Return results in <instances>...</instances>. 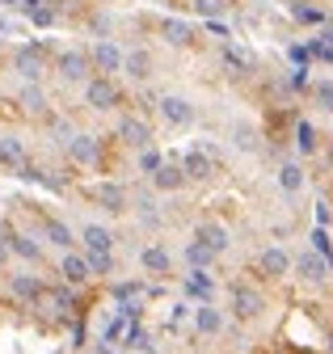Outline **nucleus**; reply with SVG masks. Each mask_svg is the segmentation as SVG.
I'll use <instances>...</instances> for the list:
<instances>
[{
    "mask_svg": "<svg viewBox=\"0 0 333 354\" xmlns=\"http://www.w3.org/2000/svg\"><path fill=\"white\" fill-rule=\"evenodd\" d=\"M85 198L89 203H97L102 211H110V215H122L131 207V194H127V186H118V182H97V186H89L85 190Z\"/></svg>",
    "mask_w": 333,
    "mask_h": 354,
    "instance_id": "f257e3e1",
    "label": "nucleus"
},
{
    "mask_svg": "<svg viewBox=\"0 0 333 354\" xmlns=\"http://www.w3.org/2000/svg\"><path fill=\"white\" fill-rule=\"evenodd\" d=\"M228 304H232V317H236V321H254L262 308H266L262 291H254L249 283H236V287H232V295H228Z\"/></svg>",
    "mask_w": 333,
    "mask_h": 354,
    "instance_id": "f03ea898",
    "label": "nucleus"
},
{
    "mask_svg": "<svg viewBox=\"0 0 333 354\" xmlns=\"http://www.w3.org/2000/svg\"><path fill=\"white\" fill-rule=\"evenodd\" d=\"M291 270H296V257H291L287 249H278V245L262 249V257H258V274L262 279H287Z\"/></svg>",
    "mask_w": 333,
    "mask_h": 354,
    "instance_id": "7ed1b4c3",
    "label": "nucleus"
},
{
    "mask_svg": "<svg viewBox=\"0 0 333 354\" xmlns=\"http://www.w3.org/2000/svg\"><path fill=\"white\" fill-rule=\"evenodd\" d=\"M85 102H89L93 110H114V106H118V84H114L110 76L85 80Z\"/></svg>",
    "mask_w": 333,
    "mask_h": 354,
    "instance_id": "20e7f679",
    "label": "nucleus"
},
{
    "mask_svg": "<svg viewBox=\"0 0 333 354\" xmlns=\"http://www.w3.org/2000/svg\"><path fill=\"white\" fill-rule=\"evenodd\" d=\"M118 140L127 144V148H140V152H148L152 148V127L144 122V118H118Z\"/></svg>",
    "mask_w": 333,
    "mask_h": 354,
    "instance_id": "39448f33",
    "label": "nucleus"
},
{
    "mask_svg": "<svg viewBox=\"0 0 333 354\" xmlns=\"http://www.w3.org/2000/svg\"><path fill=\"white\" fill-rule=\"evenodd\" d=\"M156 110H160V118L169 122V127H190V122H194V106H190L186 97H178V93H164V97L156 102Z\"/></svg>",
    "mask_w": 333,
    "mask_h": 354,
    "instance_id": "423d86ee",
    "label": "nucleus"
},
{
    "mask_svg": "<svg viewBox=\"0 0 333 354\" xmlns=\"http://www.w3.org/2000/svg\"><path fill=\"white\" fill-rule=\"evenodd\" d=\"M186 182L190 177L182 173V160H164L152 173V190H160V194H178V190H186Z\"/></svg>",
    "mask_w": 333,
    "mask_h": 354,
    "instance_id": "0eeeda50",
    "label": "nucleus"
},
{
    "mask_svg": "<svg viewBox=\"0 0 333 354\" xmlns=\"http://www.w3.org/2000/svg\"><path fill=\"white\" fill-rule=\"evenodd\" d=\"M13 64H17V72L34 84L38 76H43V68H47V55H43V47H38V42H26V47H17Z\"/></svg>",
    "mask_w": 333,
    "mask_h": 354,
    "instance_id": "6e6552de",
    "label": "nucleus"
},
{
    "mask_svg": "<svg viewBox=\"0 0 333 354\" xmlns=\"http://www.w3.org/2000/svg\"><path fill=\"white\" fill-rule=\"evenodd\" d=\"M89 59H93V68H97L102 76H110V72H122V59H127V55H122V51L114 47L110 38H102V42H93Z\"/></svg>",
    "mask_w": 333,
    "mask_h": 354,
    "instance_id": "1a4fd4ad",
    "label": "nucleus"
},
{
    "mask_svg": "<svg viewBox=\"0 0 333 354\" xmlns=\"http://www.w3.org/2000/svg\"><path fill=\"white\" fill-rule=\"evenodd\" d=\"M89 64H93V59H89L85 51H59L55 72H59L64 80H72V84H76V80H85V76H89Z\"/></svg>",
    "mask_w": 333,
    "mask_h": 354,
    "instance_id": "9d476101",
    "label": "nucleus"
},
{
    "mask_svg": "<svg viewBox=\"0 0 333 354\" xmlns=\"http://www.w3.org/2000/svg\"><path fill=\"white\" fill-rule=\"evenodd\" d=\"M64 144H68V160L72 165H97L102 160V148H97L93 136H68Z\"/></svg>",
    "mask_w": 333,
    "mask_h": 354,
    "instance_id": "9b49d317",
    "label": "nucleus"
},
{
    "mask_svg": "<svg viewBox=\"0 0 333 354\" xmlns=\"http://www.w3.org/2000/svg\"><path fill=\"white\" fill-rule=\"evenodd\" d=\"M194 241H202V245L211 249L216 257H220V253H228V245H232L228 228H224V224H216V219H207V224H198V228H194Z\"/></svg>",
    "mask_w": 333,
    "mask_h": 354,
    "instance_id": "f8f14e48",
    "label": "nucleus"
},
{
    "mask_svg": "<svg viewBox=\"0 0 333 354\" xmlns=\"http://www.w3.org/2000/svg\"><path fill=\"white\" fill-rule=\"evenodd\" d=\"M160 38L169 42V47H190L194 42V26L190 21H182V17H160Z\"/></svg>",
    "mask_w": 333,
    "mask_h": 354,
    "instance_id": "ddd939ff",
    "label": "nucleus"
},
{
    "mask_svg": "<svg viewBox=\"0 0 333 354\" xmlns=\"http://www.w3.org/2000/svg\"><path fill=\"white\" fill-rule=\"evenodd\" d=\"M9 291L17 295V299H26V304H34V299H43V291H47V283L38 279V274H26V270H17V274H9Z\"/></svg>",
    "mask_w": 333,
    "mask_h": 354,
    "instance_id": "4468645a",
    "label": "nucleus"
},
{
    "mask_svg": "<svg viewBox=\"0 0 333 354\" xmlns=\"http://www.w3.org/2000/svg\"><path fill=\"white\" fill-rule=\"evenodd\" d=\"M182 173L190 177V182H207V177L216 173V160H211V152H202V148L186 152V156H182Z\"/></svg>",
    "mask_w": 333,
    "mask_h": 354,
    "instance_id": "2eb2a0df",
    "label": "nucleus"
},
{
    "mask_svg": "<svg viewBox=\"0 0 333 354\" xmlns=\"http://www.w3.org/2000/svg\"><path fill=\"white\" fill-rule=\"evenodd\" d=\"M296 274H300L304 283H321V279L329 274V261H325L316 249H308V253H300V257H296Z\"/></svg>",
    "mask_w": 333,
    "mask_h": 354,
    "instance_id": "dca6fc26",
    "label": "nucleus"
},
{
    "mask_svg": "<svg viewBox=\"0 0 333 354\" xmlns=\"http://www.w3.org/2000/svg\"><path fill=\"white\" fill-rule=\"evenodd\" d=\"M194 329L207 333V337H216V333L224 329V313H220L216 304H198V308H194Z\"/></svg>",
    "mask_w": 333,
    "mask_h": 354,
    "instance_id": "f3484780",
    "label": "nucleus"
},
{
    "mask_svg": "<svg viewBox=\"0 0 333 354\" xmlns=\"http://www.w3.org/2000/svg\"><path fill=\"white\" fill-rule=\"evenodd\" d=\"M80 241H85V253H110L114 249V232L106 224H85Z\"/></svg>",
    "mask_w": 333,
    "mask_h": 354,
    "instance_id": "a211bd4d",
    "label": "nucleus"
},
{
    "mask_svg": "<svg viewBox=\"0 0 333 354\" xmlns=\"http://www.w3.org/2000/svg\"><path fill=\"white\" fill-rule=\"evenodd\" d=\"M140 266H144L148 274H169L173 270V257H169V249H164V245H148L140 253Z\"/></svg>",
    "mask_w": 333,
    "mask_h": 354,
    "instance_id": "6ab92c4d",
    "label": "nucleus"
},
{
    "mask_svg": "<svg viewBox=\"0 0 333 354\" xmlns=\"http://www.w3.org/2000/svg\"><path fill=\"white\" fill-rule=\"evenodd\" d=\"M59 274L72 283V287H80V283H89L93 279V270H89V261L80 257V253H64V261H59Z\"/></svg>",
    "mask_w": 333,
    "mask_h": 354,
    "instance_id": "aec40b11",
    "label": "nucleus"
},
{
    "mask_svg": "<svg viewBox=\"0 0 333 354\" xmlns=\"http://www.w3.org/2000/svg\"><path fill=\"white\" fill-rule=\"evenodd\" d=\"M152 51H144V47H135V51H127V59H122V72H127L131 80H148L152 76Z\"/></svg>",
    "mask_w": 333,
    "mask_h": 354,
    "instance_id": "412c9836",
    "label": "nucleus"
},
{
    "mask_svg": "<svg viewBox=\"0 0 333 354\" xmlns=\"http://www.w3.org/2000/svg\"><path fill=\"white\" fill-rule=\"evenodd\" d=\"M0 165L5 169H21L26 165V144L17 136H0Z\"/></svg>",
    "mask_w": 333,
    "mask_h": 354,
    "instance_id": "4be33fe9",
    "label": "nucleus"
},
{
    "mask_svg": "<svg viewBox=\"0 0 333 354\" xmlns=\"http://www.w3.org/2000/svg\"><path fill=\"white\" fill-rule=\"evenodd\" d=\"M278 186H283L287 194H300V190H304V169H300L296 160H283V165H278Z\"/></svg>",
    "mask_w": 333,
    "mask_h": 354,
    "instance_id": "5701e85b",
    "label": "nucleus"
},
{
    "mask_svg": "<svg viewBox=\"0 0 333 354\" xmlns=\"http://www.w3.org/2000/svg\"><path fill=\"white\" fill-rule=\"evenodd\" d=\"M43 232H47V241H51L55 249H72V245H76V236H72V228L64 224V219H51V215H47Z\"/></svg>",
    "mask_w": 333,
    "mask_h": 354,
    "instance_id": "b1692460",
    "label": "nucleus"
},
{
    "mask_svg": "<svg viewBox=\"0 0 333 354\" xmlns=\"http://www.w3.org/2000/svg\"><path fill=\"white\" fill-rule=\"evenodd\" d=\"M5 245H9V253H17V257H26V261H43V249H38L30 236L9 232V236H5Z\"/></svg>",
    "mask_w": 333,
    "mask_h": 354,
    "instance_id": "393cba45",
    "label": "nucleus"
},
{
    "mask_svg": "<svg viewBox=\"0 0 333 354\" xmlns=\"http://www.w3.org/2000/svg\"><path fill=\"white\" fill-rule=\"evenodd\" d=\"M291 17L304 21V26H325V9L308 5V0H296V5H291Z\"/></svg>",
    "mask_w": 333,
    "mask_h": 354,
    "instance_id": "a878e982",
    "label": "nucleus"
},
{
    "mask_svg": "<svg viewBox=\"0 0 333 354\" xmlns=\"http://www.w3.org/2000/svg\"><path fill=\"white\" fill-rule=\"evenodd\" d=\"M186 261L194 266V270H207V266H211V261H216V253H211V249H207L202 241H190V245H186Z\"/></svg>",
    "mask_w": 333,
    "mask_h": 354,
    "instance_id": "bb28decb",
    "label": "nucleus"
},
{
    "mask_svg": "<svg viewBox=\"0 0 333 354\" xmlns=\"http://www.w3.org/2000/svg\"><path fill=\"white\" fill-rule=\"evenodd\" d=\"M186 291L198 295L202 304H211V274H207V270H194V274L186 279Z\"/></svg>",
    "mask_w": 333,
    "mask_h": 354,
    "instance_id": "cd10ccee",
    "label": "nucleus"
},
{
    "mask_svg": "<svg viewBox=\"0 0 333 354\" xmlns=\"http://www.w3.org/2000/svg\"><path fill=\"white\" fill-rule=\"evenodd\" d=\"M232 144H236L240 152H258V131L249 127V122H236V127H232Z\"/></svg>",
    "mask_w": 333,
    "mask_h": 354,
    "instance_id": "c85d7f7f",
    "label": "nucleus"
},
{
    "mask_svg": "<svg viewBox=\"0 0 333 354\" xmlns=\"http://www.w3.org/2000/svg\"><path fill=\"white\" fill-rule=\"evenodd\" d=\"M17 102H21L30 114H43V110H47V97H43V88H38V84H26L21 93H17Z\"/></svg>",
    "mask_w": 333,
    "mask_h": 354,
    "instance_id": "c756f323",
    "label": "nucleus"
},
{
    "mask_svg": "<svg viewBox=\"0 0 333 354\" xmlns=\"http://www.w3.org/2000/svg\"><path fill=\"white\" fill-rule=\"evenodd\" d=\"M296 148L304 152V156H312L321 144H316V127L312 122H296Z\"/></svg>",
    "mask_w": 333,
    "mask_h": 354,
    "instance_id": "7c9ffc66",
    "label": "nucleus"
},
{
    "mask_svg": "<svg viewBox=\"0 0 333 354\" xmlns=\"http://www.w3.org/2000/svg\"><path fill=\"white\" fill-rule=\"evenodd\" d=\"M312 102H316L325 114H333V80H316V84H312Z\"/></svg>",
    "mask_w": 333,
    "mask_h": 354,
    "instance_id": "2f4dec72",
    "label": "nucleus"
},
{
    "mask_svg": "<svg viewBox=\"0 0 333 354\" xmlns=\"http://www.w3.org/2000/svg\"><path fill=\"white\" fill-rule=\"evenodd\" d=\"M85 261H89L93 274H110V270H114V257H110V253H85Z\"/></svg>",
    "mask_w": 333,
    "mask_h": 354,
    "instance_id": "473e14b6",
    "label": "nucleus"
},
{
    "mask_svg": "<svg viewBox=\"0 0 333 354\" xmlns=\"http://www.w3.org/2000/svg\"><path fill=\"white\" fill-rule=\"evenodd\" d=\"M160 165H164V160H160V152H156V148H148V152H140V169H144L148 177H152V173H156Z\"/></svg>",
    "mask_w": 333,
    "mask_h": 354,
    "instance_id": "72a5a7b5",
    "label": "nucleus"
},
{
    "mask_svg": "<svg viewBox=\"0 0 333 354\" xmlns=\"http://www.w3.org/2000/svg\"><path fill=\"white\" fill-rule=\"evenodd\" d=\"M194 9H198L202 17H220V13H224V0H194Z\"/></svg>",
    "mask_w": 333,
    "mask_h": 354,
    "instance_id": "f704fd0d",
    "label": "nucleus"
},
{
    "mask_svg": "<svg viewBox=\"0 0 333 354\" xmlns=\"http://www.w3.org/2000/svg\"><path fill=\"white\" fill-rule=\"evenodd\" d=\"M140 291H144L140 283H118V287H114V295H118V299H135Z\"/></svg>",
    "mask_w": 333,
    "mask_h": 354,
    "instance_id": "c9c22d12",
    "label": "nucleus"
},
{
    "mask_svg": "<svg viewBox=\"0 0 333 354\" xmlns=\"http://www.w3.org/2000/svg\"><path fill=\"white\" fill-rule=\"evenodd\" d=\"M312 55H316V59H325V64H333V47H325V42H321V38L312 42Z\"/></svg>",
    "mask_w": 333,
    "mask_h": 354,
    "instance_id": "e433bc0d",
    "label": "nucleus"
},
{
    "mask_svg": "<svg viewBox=\"0 0 333 354\" xmlns=\"http://www.w3.org/2000/svg\"><path fill=\"white\" fill-rule=\"evenodd\" d=\"M51 299L59 304V313H64V308H72V291H64V287H55V291H51Z\"/></svg>",
    "mask_w": 333,
    "mask_h": 354,
    "instance_id": "4c0bfd02",
    "label": "nucleus"
},
{
    "mask_svg": "<svg viewBox=\"0 0 333 354\" xmlns=\"http://www.w3.org/2000/svg\"><path fill=\"white\" fill-rule=\"evenodd\" d=\"M0 5H13V9H21V13H34L38 0H0Z\"/></svg>",
    "mask_w": 333,
    "mask_h": 354,
    "instance_id": "58836bf2",
    "label": "nucleus"
},
{
    "mask_svg": "<svg viewBox=\"0 0 333 354\" xmlns=\"http://www.w3.org/2000/svg\"><path fill=\"white\" fill-rule=\"evenodd\" d=\"M321 42H325V47H333V26H325V30H321Z\"/></svg>",
    "mask_w": 333,
    "mask_h": 354,
    "instance_id": "ea45409f",
    "label": "nucleus"
},
{
    "mask_svg": "<svg viewBox=\"0 0 333 354\" xmlns=\"http://www.w3.org/2000/svg\"><path fill=\"white\" fill-rule=\"evenodd\" d=\"M13 30H17V26H13L9 17H0V34H13Z\"/></svg>",
    "mask_w": 333,
    "mask_h": 354,
    "instance_id": "a19ab883",
    "label": "nucleus"
},
{
    "mask_svg": "<svg viewBox=\"0 0 333 354\" xmlns=\"http://www.w3.org/2000/svg\"><path fill=\"white\" fill-rule=\"evenodd\" d=\"M5 253H9V245H5V241H0V261H5Z\"/></svg>",
    "mask_w": 333,
    "mask_h": 354,
    "instance_id": "79ce46f5",
    "label": "nucleus"
},
{
    "mask_svg": "<svg viewBox=\"0 0 333 354\" xmlns=\"http://www.w3.org/2000/svg\"><path fill=\"white\" fill-rule=\"evenodd\" d=\"M102 354H114V350H106V346H102Z\"/></svg>",
    "mask_w": 333,
    "mask_h": 354,
    "instance_id": "37998d69",
    "label": "nucleus"
}]
</instances>
